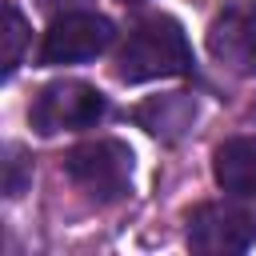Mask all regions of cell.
I'll return each instance as SVG.
<instances>
[{
	"label": "cell",
	"instance_id": "obj_3",
	"mask_svg": "<svg viewBox=\"0 0 256 256\" xmlns=\"http://www.w3.org/2000/svg\"><path fill=\"white\" fill-rule=\"evenodd\" d=\"M100 116H104V96L84 80H56L32 104V128L40 136L92 128Z\"/></svg>",
	"mask_w": 256,
	"mask_h": 256
},
{
	"label": "cell",
	"instance_id": "obj_4",
	"mask_svg": "<svg viewBox=\"0 0 256 256\" xmlns=\"http://www.w3.org/2000/svg\"><path fill=\"white\" fill-rule=\"evenodd\" d=\"M252 240H256V216L248 208H240V204L212 200V204L192 208V216H188V244H192V252L232 256V252H244Z\"/></svg>",
	"mask_w": 256,
	"mask_h": 256
},
{
	"label": "cell",
	"instance_id": "obj_8",
	"mask_svg": "<svg viewBox=\"0 0 256 256\" xmlns=\"http://www.w3.org/2000/svg\"><path fill=\"white\" fill-rule=\"evenodd\" d=\"M24 44H28V24H24L20 8H12V4H8V8H4V56H0L4 76H12V72H16Z\"/></svg>",
	"mask_w": 256,
	"mask_h": 256
},
{
	"label": "cell",
	"instance_id": "obj_1",
	"mask_svg": "<svg viewBox=\"0 0 256 256\" xmlns=\"http://www.w3.org/2000/svg\"><path fill=\"white\" fill-rule=\"evenodd\" d=\"M192 68V48L184 28L172 16H148L140 20L120 56H116V76L124 84H144V80H164V76H184Z\"/></svg>",
	"mask_w": 256,
	"mask_h": 256
},
{
	"label": "cell",
	"instance_id": "obj_5",
	"mask_svg": "<svg viewBox=\"0 0 256 256\" xmlns=\"http://www.w3.org/2000/svg\"><path fill=\"white\" fill-rule=\"evenodd\" d=\"M112 20L100 12H64L40 40V64H80L112 44Z\"/></svg>",
	"mask_w": 256,
	"mask_h": 256
},
{
	"label": "cell",
	"instance_id": "obj_2",
	"mask_svg": "<svg viewBox=\"0 0 256 256\" xmlns=\"http://www.w3.org/2000/svg\"><path fill=\"white\" fill-rule=\"evenodd\" d=\"M64 172L92 200H120L132 184V148L124 140H88L64 156Z\"/></svg>",
	"mask_w": 256,
	"mask_h": 256
},
{
	"label": "cell",
	"instance_id": "obj_9",
	"mask_svg": "<svg viewBox=\"0 0 256 256\" xmlns=\"http://www.w3.org/2000/svg\"><path fill=\"white\" fill-rule=\"evenodd\" d=\"M44 8H60V4H72V0H40Z\"/></svg>",
	"mask_w": 256,
	"mask_h": 256
},
{
	"label": "cell",
	"instance_id": "obj_6",
	"mask_svg": "<svg viewBox=\"0 0 256 256\" xmlns=\"http://www.w3.org/2000/svg\"><path fill=\"white\" fill-rule=\"evenodd\" d=\"M208 52L240 76H256V0L228 4L208 24Z\"/></svg>",
	"mask_w": 256,
	"mask_h": 256
},
{
	"label": "cell",
	"instance_id": "obj_7",
	"mask_svg": "<svg viewBox=\"0 0 256 256\" xmlns=\"http://www.w3.org/2000/svg\"><path fill=\"white\" fill-rule=\"evenodd\" d=\"M216 184L236 200H256V136H232L212 156Z\"/></svg>",
	"mask_w": 256,
	"mask_h": 256
}]
</instances>
